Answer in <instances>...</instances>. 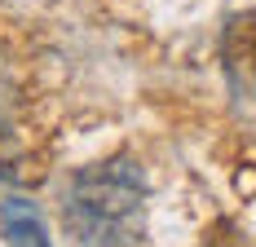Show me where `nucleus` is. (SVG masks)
I'll use <instances>...</instances> for the list:
<instances>
[{
	"label": "nucleus",
	"instance_id": "obj_2",
	"mask_svg": "<svg viewBox=\"0 0 256 247\" xmlns=\"http://www.w3.org/2000/svg\"><path fill=\"white\" fill-rule=\"evenodd\" d=\"M0 230H4L9 243H36V247L49 243L44 221H40V212H36L31 198H4L0 203Z\"/></svg>",
	"mask_w": 256,
	"mask_h": 247
},
{
	"label": "nucleus",
	"instance_id": "obj_1",
	"mask_svg": "<svg viewBox=\"0 0 256 247\" xmlns=\"http://www.w3.org/2000/svg\"><path fill=\"white\" fill-rule=\"evenodd\" d=\"M146 212V176L128 159L88 164L66 181L62 216L80 243H137Z\"/></svg>",
	"mask_w": 256,
	"mask_h": 247
}]
</instances>
